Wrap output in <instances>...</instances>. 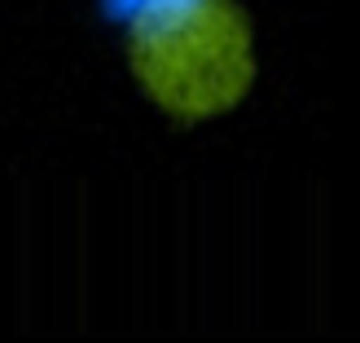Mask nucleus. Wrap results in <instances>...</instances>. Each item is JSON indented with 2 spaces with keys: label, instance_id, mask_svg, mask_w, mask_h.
Returning a JSON list of instances; mask_svg holds the SVG:
<instances>
[{
  "label": "nucleus",
  "instance_id": "f257e3e1",
  "mask_svg": "<svg viewBox=\"0 0 360 343\" xmlns=\"http://www.w3.org/2000/svg\"><path fill=\"white\" fill-rule=\"evenodd\" d=\"M128 31L141 88L176 119L233 111L255 80L250 23L233 0H105Z\"/></svg>",
  "mask_w": 360,
  "mask_h": 343
}]
</instances>
